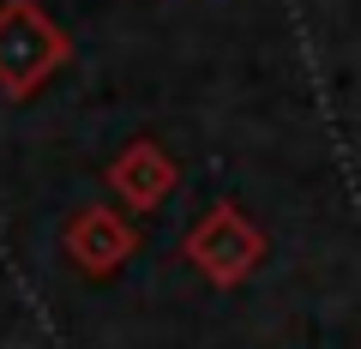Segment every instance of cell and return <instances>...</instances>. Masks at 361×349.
Segmentation results:
<instances>
[{
  "label": "cell",
  "mask_w": 361,
  "mask_h": 349,
  "mask_svg": "<svg viewBox=\"0 0 361 349\" xmlns=\"http://www.w3.org/2000/svg\"><path fill=\"white\" fill-rule=\"evenodd\" d=\"M66 253H73L85 271H109V265H121V259L133 253V229L115 223L109 211H85V217L73 223V235H66Z\"/></svg>",
  "instance_id": "obj_3"
},
{
  "label": "cell",
  "mask_w": 361,
  "mask_h": 349,
  "mask_svg": "<svg viewBox=\"0 0 361 349\" xmlns=\"http://www.w3.org/2000/svg\"><path fill=\"white\" fill-rule=\"evenodd\" d=\"M259 253H265V241H259V229L235 205H217L193 235H187V259H193L211 283H241L259 265Z\"/></svg>",
  "instance_id": "obj_2"
},
{
  "label": "cell",
  "mask_w": 361,
  "mask_h": 349,
  "mask_svg": "<svg viewBox=\"0 0 361 349\" xmlns=\"http://www.w3.org/2000/svg\"><path fill=\"white\" fill-rule=\"evenodd\" d=\"M61 54H66V37L37 6H0V85L6 91H30Z\"/></svg>",
  "instance_id": "obj_1"
},
{
  "label": "cell",
  "mask_w": 361,
  "mask_h": 349,
  "mask_svg": "<svg viewBox=\"0 0 361 349\" xmlns=\"http://www.w3.org/2000/svg\"><path fill=\"white\" fill-rule=\"evenodd\" d=\"M109 181H115V193L127 199V205H157V199L175 187V169H169V157L157 151V145H133V151L109 169Z\"/></svg>",
  "instance_id": "obj_4"
}]
</instances>
